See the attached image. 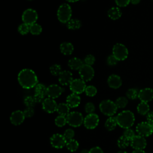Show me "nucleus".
Returning a JSON list of instances; mask_svg holds the SVG:
<instances>
[{
    "instance_id": "1",
    "label": "nucleus",
    "mask_w": 153,
    "mask_h": 153,
    "mask_svg": "<svg viewBox=\"0 0 153 153\" xmlns=\"http://www.w3.org/2000/svg\"><path fill=\"white\" fill-rule=\"evenodd\" d=\"M20 85L25 89H30L36 85L38 82V77L35 72L30 69L21 70L17 76Z\"/></svg>"
},
{
    "instance_id": "2",
    "label": "nucleus",
    "mask_w": 153,
    "mask_h": 153,
    "mask_svg": "<svg viewBox=\"0 0 153 153\" xmlns=\"http://www.w3.org/2000/svg\"><path fill=\"white\" fill-rule=\"evenodd\" d=\"M117 124L123 128H129L134 123V115L130 111H123L116 117Z\"/></svg>"
},
{
    "instance_id": "3",
    "label": "nucleus",
    "mask_w": 153,
    "mask_h": 153,
    "mask_svg": "<svg viewBox=\"0 0 153 153\" xmlns=\"http://www.w3.org/2000/svg\"><path fill=\"white\" fill-rule=\"evenodd\" d=\"M57 16L58 20L63 23H67L71 19L72 9L68 4H62L57 10Z\"/></svg>"
},
{
    "instance_id": "4",
    "label": "nucleus",
    "mask_w": 153,
    "mask_h": 153,
    "mask_svg": "<svg viewBox=\"0 0 153 153\" xmlns=\"http://www.w3.org/2000/svg\"><path fill=\"white\" fill-rule=\"evenodd\" d=\"M99 109L102 114L112 117L117 111V106L115 102L111 100H104L99 104Z\"/></svg>"
},
{
    "instance_id": "5",
    "label": "nucleus",
    "mask_w": 153,
    "mask_h": 153,
    "mask_svg": "<svg viewBox=\"0 0 153 153\" xmlns=\"http://www.w3.org/2000/svg\"><path fill=\"white\" fill-rule=\"evenodd\" d=\"M112 54L118 61L124 60L128 54V49L124 44L117 43L112 48Z\"/></svg>"
},
{
    "instance_id": "6",
    "label": "nucleus",
    "mask_w": 153,
    "mask_h": 153,
    "mask_svg": "<svg viewBox=\"0 0 153 153\" xmlns=\"http://www.w3.org/2000/svg\"><path fill=\"white\" fill-rule=\"evenodd\" d=\"M66 117L67 123L74 127H79L84 123V118L82 115L79 112H71Z\"/></svg>"
},
{
    "instance_id": "7",
    "label": "nucleus",
    "mask_w": 153,
    "mask_h": 153,
    "mask_svg": "<svg viewBox=\"0 0 153 153\" xmlns=\"http://www.w3.org/2000/svg\"><path fill=\"white\" fill-rule=\"evenodd\" d=\"M38 18L37 12L32 8L26 9L22 14V19L23 23L30 26L36 23Z\"/></svg>"
},
{
    "instance_id": "8",
    "label": "nucleus",
    "mask_w": 153,
    "mask_h": 153,
    "mask_svg": "<svg viewBox=\"0 0 153 153\" xmlns=\"http://www.w3.org/2000/svg\"><path fill=\"white\" fill-rule=\"evenodd\" d=\"M78 71L81 79L85 82L91 80L94 77V71L91 66L84 64Z\"/></svg>"
},
{
    "instance_id": "9",
    "label": "nucleus",
    "mask_w": 153,
    "mask_h": 153,
    "mask_svg": "<svg viewBox=\"0 0 153 153\" xmlns=\"http://www.w3.org/2000/svg\"><path fill=\"white\" fill-rule=\"evenodd\" d=\"M86 87L85 82L81 78L74 79L69 84L70 90L73 93L77 94H79L85 91Z\"/></svg>"
},
{
    "instance_id": "10",
    "label": "nucleus",
    "mask_w": 153,
    "mask_h": 153,
    "mask_svg": "<svg viewBox=\"0 0 153 153\" xmlns=\"http://www.w3.org/2000/svg\"><path fill=\"white\" fill-rule=\"evenodd\" d=\"M138 135L143 137H148L152 134L153 129L148 122H142L139 123L136 127Z\"/></svg>"
},
{
    "instance_id": "11",
    "label": "nucleus",
    "mask_w": 153,
    "mask_h": 153,
    "mask_svg": "<svg viewBox=\"0 0 153 153\" xmlns=\"http://www.w3.org/2000/svg\"><path fill=\"white\" fill-rule=\"evenodd\" d=\"M99 121V117L97 114L92 113L88 114L84 119V125L88 129H93L96 128Z\"/></svg>"
},
{
    "instance_id": "12",
    "label": "nucleus",
    "mask_w": 153,
    "mask_h": 153,
    "mask_svg": "<svg viewBox=\"0 0 153 153\" xmlns=\"http://www.w3.org/2000/svg\"><path fill=\"white\" fill-rule=\"evenodd\" d=\"M50 141L51 146L57 149H61L63 148L67 142L63 135L59 133H56L51 136Z\"/></svg>"
},
{
    "instance_id": "13",
    "label": "nucleus",
    "mask_w": 153,
    "mask_h": 153,
    "mask_svg": "<svg viewBox=\"0 0 153 153\" xmlns=\"http://www.w3.org/2000/svg\"><path fill=\"white\" fill-rule=\"evenodd\" d=\"M130 145L134 150H143L146 146V141L143 136H134L130 140Z\"/></svg>"
},
{
    "instance_id": "14",
    "label": "nucleus",
    "mask_w": 153,
    "mask_h": 153,
    "mask_svg": "<svg viewBox=\"0 0 153 153\" xmlns=\"http://www.w3.org/2000/svg\"><path fill=\"white\" fill-rule=\"evenodd\" d=\"M63 90V88L57 84H51L47 88V96L54 99L59 97Z\"/></svg>"
},
{
    "instance_id": "15",
    "label": "nucleus",
    "mask_w": 153,
    "mask_h": 153,
    "mask_svg": "<svg viewBox=\"0 0 153 153\" xmlns=\"http://www.w3.org/2000/svg\"><path fill=\"white\" fill-rule=\"evenodd\" d=\"M42 109L47 113H53L56 111L57 105L56 102L51 98L48 97L44 100L42 102Z\"/></svg>"
},
{
    "instance_id": "16",
    "label": "nucleus",
    "mask_w": 153,
    "mask_h": 153,
    "mask_svg": "<svg viewBox=\"0 0 153 153\" xmlns=\"http://www.w3.org/2000/svg\"><path fill=\"white\" fill-rule=\"evenodd\" d=\"M138 98L141 102H149L153 99V90L151 88H144L139 91Z\"/></svg>"
},
{
    "instance_id": "17",
    "label": "nucleus",
    "mask_w": 153,
    "mask_h": 153,
    "mask_svg": "<svg viewBox=\"0 0 153 153\" xmlns=\"http://www.w3.org/2000/svg\"><path fill=\"white\" fill-rule=\"evenodd\" d=\"M73 79L72 74L69 71H62L59 75V82L62 85L70 84Z\"/></svg>"
},
{
    "instance_id": "18",
    "label": "nucleus",
    "mask_w": 153,
    "mask_h": 153,
    "mask_svg": "<svg viewBox=\"0 0 153 153\" xmlns=\"http://www.w3.org/2000/svg\"><path fill=\"white\" fill-rule=\"evenodd\" d=\"M25 118V117L23 112L20 110H17L12 112L10 120L13 124L15 126H18L21 124L24 121Z\"/></svg>"
},
{
    "instance_id": "19",
    "label": "nucleus",
    "mask_w": 153,
    "mask_h": 153,
    "mask_svg": "<svg viewBox=\"0 0 153 153\" xmlns=\"http://www.w3.org/2000/svg\"><path fill=\"white\" fill-rule=\"evenodd\" d=\"M107 82L111 88L117 89L121 87L122 84V80L120 76L115 74H112L108 77Z\"/></svg>"
},
{
    "instance_id": "20",
    "label": "nucleus",
    "mask_w": 153,
    "mask_h": 153,
    "mask_svg": "<svg viewBox=\"0 0 153 153\" xmlns=\"http://www.w3.org/2000/svg\"><path fill=\"white\" fill-rule=\"evenodd\" d=\"M81 102V98L78 94L72 93L69 94L66 98V103L70 108H74L77 107Z\"/></svg>"
},
{
    "instance_id": "21",
    "label": "nucleus",
    "mask_w": 153,
    "mask_h": 153,
    "mask_svg": "<svg viewBox=\"0 0 153 153\" xmlns=\"http://www.w3.org/2000/svg\"><path fill=\"white\" fill-rule=\"evenodd\" d=\"M74 48L71 42H64L60 45V50L64 55H70L74 51Z\"/></svg>"
},
{
    "instance_id": "22",
    "label": "nucleus",
    "mask_w": 153,
    "mask_h": 153,
    "mask_svg": "<svg viewBox=\"0 0 153 153\" xmlns=\"http://www.w3.org/2000/svg\"><path fill=\"white\" fill-rule=\"evenodd\" d=\"M68 66L72 70H79L84 63L79 58L73 57L68 61Z\"/></svg>"
},
{
    "instance_id": "23",
    "label": "nucleus",
    "mask_w": 153,
    "mask_h": 153,
    "mask_svg": "<svg viewBox=\"0 0 153 153\" xmlns=\"http://www.w3.org/2000/svg\"><path fill=\"white\" fill-rule=\"evenodd\" d=\"M121 15L122 12L118 7H112L108 11V16L112 20H117L121 17Z\"/></svg>"
},
{
    "instance_id": "24",
    "label": "nucleus",
    "mask_w": 153,
    "mask_h": 153,
    "mask_svg": "<svg viewBox=\"0 0 153 153\" xmlns=\"http://www.w3.org/2000/svg\"><path fill=\"white\" fill-rule=\"evenodd\" d=\"M70 107L66 103H60L57 105L56 111L59 114V115H63L66 117L69 112Z\"/></svg>"
},
{
    "instance_id": "25",
    "label": "nucleus",
    "mask_w": 153,
    "mask_h": 153,
    "mask_svg": "<svg viewBox=\"0 0 153 153\" xmlns=\"http://www.w3.org/2000/svg\"><path fill=\"white\" fill-rule=\"evenodd\" d=\"M117 125H118V124H117L116 117H114L112 116L110 117L109 118H108L105 124V126L106 128L109 131L114 130L115 128Z\"/></svg>"
},
{
    "instance_id": "26",
    "label": "nucleus",
    "mask_w": 153,
    "mask_h": 153,
    "mask_svg": "<svg viewBox=\"0 0 153 153\" xmlns=\"http://www.w3.org/2000/svg\"><path fill=\"white\" fill-rule=\"evenodd\" d=\"M137 112L140 115H146L149 112V106L146 102H141L137 106Z\"/></svg>"
},
{
    "instance_id": "27",
    "label": "nucleus",
    "mask_w": 153,
    "mask_h": 153,
    "mask_svg": "<svg viewBox=\"0 0 153 153\" xmlns=\"http://www.w3.org/2000/svg\"><path fill=\"white\" fill-rule=\"evenodd\" d=\"M81 26V23L79 20L76 19H72L67 23V27L69 29L76 30Z\"/></svg>"
},
{
    "instance_id": "28",
    "label": "nucleus",
    "mask_w": 153,
    "mask_h": 153,
    "mask_svg": "<svg viewBox=\"0 0 153 153\" xmlns=\"http://www.w3.org/2000/svg\"><path fill=\"white\" fill-rule=\"evenodd\" d=\"M66 146L69 151H70L71 152H74V151H76V149L78 148L79 143L77 140L72 139L70 140L67 141Z\"/></svg>"
},
{
    "instance_id": "29",
    "label": "nucleus",
    "mask_w": 153,
    "mask_h": 153,
    "mask_svg": "<svg viewBox=\"0 0 153 153\" xmlns=\"http://www.w3.org/2000/svg\"><path fill=\"white\" fill-rule=\"evenodd\" d=\"M129 143H130V140H129L123 135L120 137L117 140L118 146L121 149H124L127 148L128 146Z\"/></svg>"
},
{
    "instance_id": "30",
    "label": "nucleus",
    "mask_w": 153,
    "mask_h": 153,
    "mask_svg": "<svg viewBox=\"0 0 153 153\" xmlns=\"http://www.w3.org/2000/svg\"><path fill=\"white\" fill-rule=\"evenodd\" d=\"M47 88L43 84H37L35 87V93L44 96L47 95Z\"/></svg>"
},
{
    "instance_id": "31",
    "label": "nucleus",
    "mask_w": 153,
    "mask_h": 153,
    "mask_svg": "<svg viewBox=\"0 0 153 153\" xmlns=\"http://www.w3.org/2000/svg\"><path fill=\"white\" fill-rule=\"evenodd\" d=\"M42 32V27L40 25L35 23L30 26V32L34 35H39Z\"/></svg>"
},
{
    "instance_id": "32",
    "label": "nucleus",
    "mask_w": 153,
    "mask_h": 153,
    "mask_svg": "<svg viewBox=\"0 0 153 153\" xmlns=\"http://www.w3.org/2000/svg\"><path fill=\"white\" fill-rule=\"evenodd\" d=\"M139 91L136 88H130L126 92L127 97L131 100H134L137 97H138Z\"/></svg>"
},
{
    "instance_id": "33",
    "label": "nucleus",
    "mask_w": 153,
    "mask_h": 153,
    "mask_svg": "<svg viewBox=\"0 0 153 153\" xmlns=\"http://www.w3.org/2000/svg\"><path fill=\"white\" fill-rule=\"evenodd\" d=\"M50 71L53 75L59 76V74L62 72V68L60 65L54 64L51 65L50 68Z\"/></svg>"
},
{
    "instance_id": "34",
    "label": "nucleus",
    "mask_w": 153,
    "mask_h": 153,
    "mask_svg": "<svg viewBox=\"0 0 153 153\" xmlns=\"http://www.w3.org/2000/svg\"><path fill=\"white\" fill-rule=\"evenodd\" d=\"M115 104L118 108H124L128 103V100L125 97H120L115 100Z\"/></svg>"
},
{
    "instance_id": "35",
    "label": "nucleus",
    "mask_w": 153,
    "mask_h": 153,
    "mask_svg": "<svg viewBox=\"0 0 153 153\" xmlns=\"http://www.w3.org/2000/svg\"><path fill=\"white\" fill-rule=\"evenodd\" d=\"M18 31L21 35H26L30 32V26L26 23H23L19 26Z\"/></svg>"
},
{
    "instance_id": "36",
    "label": "nucleus",
    "mask_w": 153,
    "mask_h": 153,
    "mask_svg": "<svg viewBox=\"0 0 153 153\" xmlns=\"http://www.w3.org/2000/svg\"><path fill=\"white\" fill-rule=\"evenodd\" d=\"M54 122L57 126L60 127H63L67 123L66 117L63 115H59L56 118Z\"/></svg>"
},
{
    "instance_id": "37",
    "label": "nucleus",
    "mask_w": 153,
    "mask_h": 153,
    "mask_svg": "<svg viewBox=\"0 0 153 153\" xmlns=\"http://www.w3.org/2000/svg\"><path fill=\"white\" fill-rule=\"evenodd\" d=\"M85 93L87 96L93 97L97 93V88L93 85H88L85 89Z\"/></svg>"
},
{
    "instance_id": "38",
    "label": "nucleus",
    "mask_w": 153,
    "mask_h": 153,
    "mask_svg": "<svg viewBox=\"0 0 153 153\" xmlns=\"http://www.w3.org/2000/svg\"><path fill=\"white\" fill-rule=\"evenodd\" d=\"M36 103V102L34 97L32 96H28L25 97V98L24 99V103L25 104V105L27 107L33 108L35 106Z\"/></svg>"
},
{
    "instance_id": "39",
    "label": "nucleus",
    "mask_w": 153,
    "mask_h": 153,
    "mask_svg": "<svg viewBox=\"0 0 153 153\" xmlns=\"http://www.w3.org/2000/svg\"><path fill=\"white\" fill-rule=\"evenodd\" d=\"M74 134H75L74 131L71 128H68L65 131L63 135L65 138V139L66 140V141H68L73 139Z\"/></svg>"
},
{
    "instance_id": "40",
    "label": "nucleus",
    "mask_w": 153,
    "mask_h": 153,
    "mask_svg": "<svg viewBox=\"0 0 153 153\" xmlns=\"http://www.w3.org/2000/svg\"><path fill=\"white\" fill-rule=\"evenodd\" d=\"M123 136H125L129 140H131L134 137V132L131 128H126L123 133Z\"/></svg>"
},
{
    "instance_id": "41",
    "label": "nucleus",
    "mask_w": 153,
    "mask_h": 153,
    "mask_svg": "<svg viewBox=\"0 0 153 153\" xmlns=\"http://www.w3.org/2000/svg\"><path fill=\"white\" fill-rule=\"evenodd\" d=\"M95 60H96V59H95L94 56L91 54H88L84 58L85 64L90 65V66L93 65L94 63Z\"/></svg>"
},
{
    "instance_id": "42",
    "label": "nucleus",
    "mask_w": 153,
    "mask_h": 153,
    "mask_svg": "<svg viewBox=\"0 0 153 153\" xmlns=\"http://www.w3.org/2000/svg\"><path fill=\"white\" fill-rule=\"evenodd\" d=\"M95 110V106L91 102H88L85 105V111L88 114H92Z\"/></svg>"
},
{
    "instance_id": "43",
    "label": "nucleus",
    "mask_w": 153,
    "mask_h": 153,
    "mask_svg": "<svg viewBox=\"0 0 153 153\" xmlns=\"http://www.w3.org/2000/svg\"><path fill=\"white\" fill-rule=\"evenodd\" d=\"M107 63L109 66H114L116 65L118 62V60L115 57L113 54L109 55L107 58Z\"/></svg>"
},
{
    "instance_id": "44",
    "label": "nucleus",
    "mask_w": 153,
    "mask_h": 153,
    "mask_svg": "<svg viewBox=\"0 0 153 153\" xmlns=\"http://www.w3.org/2000/svg\"><path fill=\"white\" fill-rule=\"evenodd\" d=\"M34 113H35V111L33 108L30 107H27L23 111L25 117L26 118H29L32 117L34 115Z\"/></svg>"
},
{
    "instance_id": "45",
    "label": "nucleus",
    "mask_w": 153,
    "mask_h": 153,
    "mask_svg": "<svg viewBox=\"0 0 153 153\" xmlns=\"http://www.w3.org/2000/svg\"><path fill=\"white\" fill-rule=\"evenodd\" d=\"M116 4L120 7H124L127 6L130 2V0H115Z\"/></svg>"
},
{
    "instance_id": "46",
    "label": "nucleus",
    "mask_w": 153,
    "mask_h": 153,
    "mask_svg": "<svg viewBox=\"0 0 153 153\" xmlns=\"http://www.w3.org/2000/svg\"><path fill=\"white\" fill-rule=\"evenodd\" d=\"M89 153H103V152L100 147L95 146L89 150Z\"/></svg>"
},
{
    "instance_id": "47",
    "label": "nucleus",
    "mask_w": 153,
    "mask_h": 153,
    "mask_svg": "<svg viewBox=\"0 0 153 153\" xmlns=\"http://www.w3.org/2000/svg\"><path fill=\"white\" fill-rule=\"evenodd\" d=\"M146 119L148 123L153 122V112L152 111L149 112L146 114Z\"/></svg>"
},
{
    "instance_id": "48",
    "label": "nucleus",
    "mask_w": 153,
    "mask_h": 153,
    "mask_svg": "<svg viewBox=\"0 0 153 153\" xmlns=\"http://www.w3.org/2000/svg\"><path fill=\"white\" fill-rule=\"evenodd\" d=\"M140 0H130V2L134 5L138 4L140 2Z\"/></svg>"
},
{
    "instance_id": "49",
    "label": "nucleus",
    "mask_w": 153,
    "mask_h": 153,
    "mask_svg": "<svg viewBox=\"0 0 153 153\" xmlns=\"http://www.w3.org/2000/svg\"><path fill=\"white\" fill-rule=\"evenodd\" d=\"M132 153H146L143 150H134Z\"/></svg>"
},
{
    "instance_id": "50",
    "label": "nucleus",
    "mask_w": 153,
    "mask_h": 153,
    "mask_svg": "<svg viewBox=\"0 0 153 153\" xmlns=\"http://www.w3.org/2000/svg\"><path fill=\"white\" fill-rule=\"evenodd\" d=\"M81 153H89V151H88L87 149H83L81 151Z\"/></svg>"
},
{
    "instance_id": "51",
    "label": "nucleus",
    "mask_w": 153,
    "mask_h": 153,
    "mask_svg": "<svg viewBox=\"0 0 153 153\" xmlns=\"http://www.w3.org/2000/svg\"><path fill=\"white\" fill-rule=\"evenodd\" d=\"M68 2H76L79 0H66Z\"/></svg>"
},
{
    "instance_id": "52",
    "label": "nucleus",
    "mask_w": 153,
    "mask_h": 153,
    "mask_svg": "<svg viewBox=\"0 0 153 153\" xmlns=\"http://www.w3.org/2000/svg\"><path fill=\"white\" fill-rule=\"evenodd\" d=\"M118 153H128L126 151H119Z\"/></svg>"
},
{
    "instance_id": "53",
    "label": "nucleus",
    "mask_w": 153,
    "mask_h": 153,
    "mask_svg": "<svg viewBox=\"0 0 153 153\" xmlns=\"http://www.w3.org/2000/svg\"><path fill=\"white\" fill-rule=\"evenodd\" d=\"M149 123V124L151 125V126L152 128L153 129V122H151V123Z\"/></svg>"
},
{
    "instance_id": "54",
    "label": "nucleus",
    "mask_w": 153,
    "mask_h": 153,
    "mask_svg": "<svg viewBox=\"0 0 153 153\" xmlns=\"http://www.w3.org/2000/svg\"><path fill=\"white\" fill-rule=\"evenodd\" d=\"M29 1H32V0H29Z\"/></svg>"
}]
</instances>
